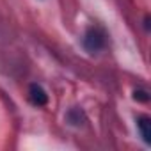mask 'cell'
Wrapping results in <instances>:
<instances>
[{"mask_svg": "<svg viewBox=\"0 0 151 151\" xmlns=\"http://www.w3.org/2000/svg\"><path fill=\"white\" fill-rule=\"evenodd\" d=\"M84 46L91 53H96V52L103 50L107 46V32H105V29L98 27V25L89 27L87 32L84 34Z\"/></svg>", "mask_w": 151, "mask_h": 151, "instance_id": "obj_1", "label": "cell"}, {"mask_svg": "<svg viewBox=\"0 0 151 151\" xmlns=\"http://www.w3.org/2000/svg\"><path fill=\"white\" fill-rule=\"evenodd\" d=\"M142 100V101H146L147 100V94H146V91H135V100Z\"/></svg>", "mask_w": 151, "mask_h": 151, "instance_id": "obj_4", "label": "cell"}, {"mask_svg": "<svg viewBox=\"0 0 151 151\" xmlns=\"http://www.w3.org/2000/svg\"><path fill=\"white\" fill-rule=\"evenodd\" d=\"M137 128H139V132H140L144 142L149 144V142H151V119H149L147 116H140V117L137 119Z\"/></svg>", "mask_w": 151, "mask_h": 151, "instance_id": "obj_3", "label": "cell"}, {"mask_svg": "<svg viewBox=\"0 0 151 151\" xmlns=\"http://www.w3.org/2000/svg\"><path fill=\"white\" fill-rule=\"evenodd\" d=\"M29 100H30L32 105L43 107V105H46V101H48V94L45 93V89H43L41 86L32 84V86L29 87Z\"/></svg>", "mask_w": 151, "mask_h": 151, "instance_id": "obj_2", "label": "cell"}]
</instances>
